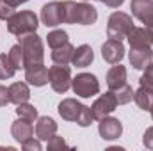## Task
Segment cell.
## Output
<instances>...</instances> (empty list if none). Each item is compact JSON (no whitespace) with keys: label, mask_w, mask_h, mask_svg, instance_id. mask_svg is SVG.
Instances as JSON below:
<instances>
[{"label":"cell","mask_w":153,"mask_h":151,"mask_svg":"<svg viewBox=\"0 0 153 151\" xmlns=\"http://www.w3.org/2000/svg\"><path fill=\"white\" fill-rule=\"evenodd\" d=\"M62 4H64V21L66 23L93 25L98 18V13L93 5L75 4V2H62Z\"/></svg>","instance_id":"obj_1"},{"label":"cell","mask_w":153,"mask_h":151,"mask_svg":"<svg viewBox=\"0 0 153 151\" xmlns=\"http://www.w3.org/2000/svg\"><path fill=\"white\" fill-rule=\"evenodd\" d=\"M59 114L62 115V119H66V121H76L80 126H87L94 119L93 117V110L89 107L80 105L78 101L71 100V98L64 100L59 105Z\"/></svg>","instance_id":"obj_2"},{"label":"cell","mask_w":153,"mask_h":151,"mask_svg":"<svg viewBox=\"0 0 153 151\" xmlns=\"http://www.w3.org/2000/svg\"><path fill=\"white\" fill-rule=\"evenodd\" d=\"M7 29L11 34L22 38L27 34L36 32L38 29V16L32 11H22V13H14L9 20H7Z\"/></svg>","instance_id":"obj_3"},{"label":"cell","mask_w":153,"mask_h":151,"mask_svg":"<svg viewBox=\"0 0 153 151\" xmlns=\"http://www.w3.org/2000/svg\"><path fill=\"white\" fill-rule=\"evenodd\" d=\"M20 44L23 48V55H25V68L27 66H34V64H43V44L41 39L32 32L27 36H22Z\"/></svg>","instance_id":"obj_4"},{"label":"cell","mask_w":153,"mask_h":151,"mask_svg":"<svg viewBox=\"0 0 153 151\" xmlns=\"http://www.w3.org/2000/svg\"><path fill=\"white\" fill-rule=\"evenodd\" d=\"M134 30V23L132 18L125 13H114L109 18V25H107V34L111 39L121 41L123 38H128L130 32Z\"/></svg>","instance_id":"obj_5"},{"label":"cell","mask_w":153,"mask_h":151,"mask_svg":"<svg viewBox=\"0 0 153 151\" xmlns=\"http://www.w3.org/2000/svg\"><path fill=\"white\" fill-rule=\"evenodd\" d=\"M48 82L57 93H66L71 84V73L66 64H57L48 70Z\"/></svg>","instance_id":"obj_6"},{"label":"cell","mask_w":153,"mask_h":151,"mask_svg":"<svg viewBox=\"0 0 153 151\" xmlns=\"http://www.w3.org/2000/svg\"><path fill=\"white\" fill-rule=\"evenodd\" d=\"M73 91L82 98H91L100 91V84L96 80V76L91 73H80L73 78Z\"/></svg>","instance_id":"obj_7"},{"label":"cell","mask_w":153,"mask_h":151,"mask_svg":"<svg viewBox=\"0 0 153 151\" xmlns=\"http://www.w3.org/2000/svg\"><path fill=\"white\" fill-rule=\"evenodd\" d=\"M41 20L46 27H55L64 21V4L62 2H52L43 7Z\"/></svg>","instance_id":"obj_8"},{"label":"cell","mask_w":153,"mask_h":151,"mask_svg":"<svg viewBox=\"0 0 153 151\" xmlns=\"http://www.w3.org/2000/svg\"><path fill=\"white\" fill-rule=\"evenodd\" d=\"M117 107V98H116L114 93H107L103 96H100L94 105H93V117L94 119H103L107 114H111Z\"/></svg>","instance_id":"obj_9"},{"label":"cell","mask_w":153,"mask_h":151,"mask_svg":"<svg viewBox=\"0 0 153 151\" xmlns=\"http://www.w3.org/2000/svg\"><path fill=\"white\" fill-rule=\"evenodd\" d=\"M102 55L107 62L111 64H117L123 55H125V48H123V43L117 41V39H109L103 46H102Z\"/></svg>","instance_id":"obj_10"},{"label":"cell","mask_w":153,"mask_h":151,"mask_svg":"<svg viewBox=\"0 0 153 151\" xmlns=\"http://www.w3.org/2000/svg\"><path fill=\"white\" fill-rule=\"evenodd\" d=\"M153 52L150 46H139V48H132L130 52V62L134 64L135 70H144L152 64Z\"/></svg>","instance_id":"obj_11"},{"label":"cell","mask_w":153,"mask_h":151,"mask_svg":"<svg viewBox=\"0 0 153 151\" xmlns=\"http://www.w3.org/2000/svg\"><path fill=\"white\" fill-rule=\"evenodd\" d=\"M128 41L132 44V48H139V46H152L153 44V30L150 27H144V29H135L130 32Z\"/></svg>","instance_id":"obj_12"},{"label":"cell","mask_w":153,"mask_h":151,"mask_svg":"<svg viewBox=\"0 0 153 151\" xmlns=\"http://www.w3.org/2000/svg\"><path fill=\"white\" fill-rule=\"evenodd\" d=\"M25 78L32 85H38V87L39 85H45V84H48V70L43 64L27 66L25 68Z\"/></svg>","instance_id":"obj_13"},{"label":"cell","mask_w":153,"mask_h":151,"mask_svg":"<svg viewBox=\"0 0 153 151\" xmlns=\"http://www.w3.org/2000/svg\"><path fill=\"white\" fill-rule=\"evenodd\" d=\"M121 132H123V128H121V123L117 121V119H102V123H100V135L103 137V139H107V141H112V139H117L119 135H121Z\"/></svg>","instance_id":"obj_14"},{"label":"cell","mask_w":153,"mask_h":151,"mask_svg":"<svg viewBox=\"0 0 153 151\" xmlns=\"http://www.w3.org/2000/svg\"><path fill=\"white\" fill-rule=\"evenodd\" d=\"M126 84V70L121 64H116L109 70L107 73V85L111 87V91H116L119 87H123Z\"/></svg>","instance_id":"obj_15"},{"label":"cell","mask_w":153,"mask_h":151,"mask_svg":"<svg viewBox=\"0 0 153 151\" xmlns=\"http://www.w3.org/2000/svg\"><path fill=\"white\" fill-rule=\"evenodd\" d=\"M11 132H13L14 139H18L20 142H25V141L32 139L34 126L30 124V121H27V119H22V117H20V121H16V123L13 124Z\"/></svg>","instance_id":"obj_16"},{"label":"cell","mask_w":153,"mask_h":151,"mask_svg":"<svg viewBox=\"0 0 153 151\" xmlns=\"http://www.w3.org/2000/svg\"><path fill=\"white\" fill-rule=\"evenodd\" d=\"M57 132V124L53 123L52 117H39L38 124H36V135L43 141H48L55 135Z\"/></svg>","instance_id":"obj_17"},{"label":"cell","mask_w":153,"mask_h":151,"mask_svg":"<svg viewBox=\"0 0 153 151\" xmlns=\"http://www.w3.org/2000/svg\"><path fill=\"white\" fill-rule=\"evenodd\" d=\"M132 13L143 23L153 16V0H132Z\"/></svg>","instance_id":"obj_18"},{"label":"cell","mask_w":153,"mask_h":151,"mask_svg":"<svg viewBox=\"0 0 153 151\" xmlns=\"http://www.w3.org/2000/svg\"><path fill=\"white\" fill-rule=\"evenodd\" d=\"M93 59H94V53H93L91 46L82 44V46H78L75 52H73L71 62H73L75 66H78V68H85V66H89V64L93 62Z\"/></svg>","instance_id":"obj_19"},{"label":"cell","mask_w":153,"mask_h":151,"mask_svg":"<svg viewBox=\"0 0 153 151\" xmlns=\"http://www.w3.org/2000/svg\"><path fill=\"white\" fill-rule=\"evenodd\" d=\"M30 93H29V87L23 84V82H14L11 87H9V98L13 103L20 105V103H25L29 100Z\"/></svg>","instance_id":"obj_20"},{"label":"cell","mask_w":153,"mask_h":151,"mask_svg":"<svg viewBox=\"0 0 153 151\" xmlns=\"http://www.w3.org/2000/svg\"><path fill=\"white\" fill-rule=\"evenodd\" d=\"M73 52H75V48H73L70 43H66V44H62V46H59V48H53L52 59H53L55 64H68V62L73 59Z\"/></svg>","instance_id":"obj_21"},{"label":"cell","mask_w":153,"mask_h":151,"mask_svg":"<svg viewBox=\"0 0 153 151\" xmlns=\"http://www.w3.org/2000/svg\"><path fill=\"white\" fill-rule=\"evenodd\" d=\"M134 100H135V103H137L143 110H150L153 107V91L148 89V87H143V85H141V89L134 94Z\"/></svg>","instance_id":"obj_22"},{"label":"cell","mask_w":153,"mask_h":151,"mask_svg":"<svg viewBox=\"0 0 153 151\" xmlns=\"http://www.w3.org/2000/svg\"><path fill=\"white\" fill-rule=\"evenodd\" d=\"M9 59H11V62H13V66H14L16 70L25 68V55H23V48H22V44H14V46L11 48V52H9Z\"/></svg>","instance_id":"obj_23"},{"label":"cell","mask_w":153,"mask_h":151,"mask_svg":"<svg viewBox=\"0 0 153 151\" xmlns=\"http://www.w3.org/2000/svg\"><path fill=\"white\" fill-rule=\"evenodd\" d=\"M14 71H16V68L13 66L11 59H9V53L7 55L2 53L0 55V78H11L14 75Z\"/></svg>","instance_id":"obj_24"},{"label":"cell","mask_w":153,"mask_h":151,"mask_svg":"<svg viewBox=\"0 0 153 151\" xmlns=\"http://www.w3.org/2000/svg\"><path fill=\"white\" fill-rule=\"evenodd\" d=\"M68 43V34L64 30H53L48 34V46L53 50V48H59L62 44Z\"/></svg>","instance_id":"obj_25"},{"label":"cell","mask_w":153,"mask_h":151,"mask_svg":"<svg viewBox=\"0 0 153 151\" xmlns=\"http://www.w3.org/2000/svg\"><path fill=\"white\" fill-rule=\"evenodd\" d=\"M16 114H18L22 119H27V121H30V123H32V121L38 117V110H36L32 105H27V101L18 105V109H16Z\"/></svg>","instance_id":"obj_26"},{"label":"cell","mask_w":153,"mask_h":151,"mask_svg":"<svg viewBox=\"0 0 153 151\" xmlns=\"http://www.w3.org/2000/svg\"><path fill=\"white\" fill-rule=\"evenodd\" d=\"M116 98H117V103H128V101H132L134 100V89L130 87V85H123V87H119V89H116Z\"/></svg>","instance_id":"obj_27"},{"label":"cell","mask_w":153,"mask_h":151,"mask_svg":"<svg viewBox=\"0 0 153 151\" xmlns=\"http://www.w3.org/2000/svg\"><path fill=\"white\" fill-rule=\"evenodd\" d=\"M14 14V5L7 4L5 0H0V20H9Z\"/></svg>","instance_id":"obj_28"},{"label":"cell","mask_w":153,"mask_h":151,"mask_svg":"<svg viewBox=\"0 0 153 151\" xmlns=\"http://www.w3.org/2000/svg\"><path fill=\"white\" fill-rule=\"evenodd\" d=\"M9 101H11V98H9V87L5 89L4 85H0V107L7 105Z\"/></svg>","instance_id":"obj_29"},{"label":"cell","mask_w":153,"mask_h":151,"mask_svg":"<svg viewBox=\"0 0 153 151\" xmlns=\"http://www.w3.org/2000/svg\"><path fill=\"white\" fill-rule=\"evenodd\" d=\"M144 144L148 148H153V128H150L146 133H144Z\"/></svg>","instance_id":"obj_30"},{"label":"cell","mask_w":153,"mask_h":151,"mask_svg":"<svg viewBox=\"0 0 153 151\" xmlns=\"http://www.w3.org/2000/svg\"><path fill=\"white\" fill-rule=\"evenodd\" d=\"M23 148H25V150H27V148H34V150H39L41 146H39V142H34V141H30V139H29V141H25V142H23Z\"/></svg>","instance_id":"obj_31"},{"label":"cell","mask_w":153,"mask_h":151,"mask_svg":"<svg viewBox=\"0 0 153 151\" xmlns=\"http://www.w3.org/2000/svg\"><path fill=\"white\" fill-rule=\"evenodd\" d=\"M103 2H105L109 7H119V5H121L125 0H103Z\"/></svg>","instance_id":"obj_32"},{"label":"cell","mask_w":153,"mask_h":151,"mask_svg":"<svg viewBox=\"0 0 153 151\" xmlns=\"http://www.w3.org/2000/svg\"><path fill=\"white\" fill-rule=\"evenodd\" d=\"M5 2H7V4H11V5H14V7H16V5H20V4H23V2H27V0H5Z\"/></svg>","instance_id":"obj_33"},{"label":"cell","mask_w":153,"mask_h":151,"mask_svg":"<svg viewBox=\"0 0 153 151\" xmlns=\"http://www.w3.org/2000/svg\"><path fill=\"white\" fill-rule=\"evenodd\" d=\"M144 25H146V27H150V29L153 30V16H150V18L144 21Z\"/></svg>","instance_id":"obj_34"},{"label":"cell","mask_w":153,"mask_h":151,"mask_svg":"<svg viewBox=\"0 0 153 151\" xmlns=\"http://www.w3.org/2000/svg\"><path fill=\"white\" fill-rule=\"evenodd\" d=\"M150 110H152V115H153V107H152V109H150Z\"/></svg>","instance_id":"obj_35"},{"label":"cell","mask_w":153,"mask_h":151,"mask_svg":"<svg viewBox=\"0 0 153 151\" xmlns=\"http://www.w3.org/2000/svg\"><path fill=\"white\" fill-rule=\"evenodd\" d=\"M102 2H103V0H102Z\"/></svg>","instance_id":"obj_36"}]
</instances>
